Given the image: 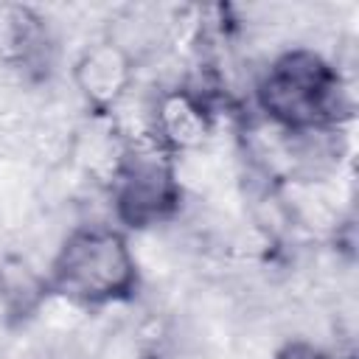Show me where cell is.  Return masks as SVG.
Segmentation results:
<instances>
[{"label":"cell","instance_id":"obj_1","mask_svg":"<svg viewBox=\"0 0 359 359\" xmlns=\"http://www.w3.org/2000/svg\"><path fill=\"white\" fill-rule=\"evenodd\" d=\"M255 104L280 135L337 132L351 115L339 70L311 48L278 53L255 81Z\"/></svg>","mask_w":359,"mask_h":359},{"label":"cell","instance_id":"obj_2","mask_svg":"<svg viewBox=\"0 0 359 359\" xmlns=\"http://www.w3.org/2000/svg\"><path fill=\"white\" fill-rule=\"evenodd\" d=\"M137 286V258L126 233L112 224H81L70 230L42 278V292L87 309L132 300Z\"/></svg>","mask_w":359,"mask_h":359},{"label":"cell","instance_id":"obj_3","mask_svg":"<svg viewBox=\"0 0 359 359\" xmlns=\"http://www.w3.org/2000/svg\"><path fill=\"white\" fill-rule=\"evenodd\" d=\"M109 202L115 219L129 230L168 222L182 202L174 154L151 137L126 146L112 165Z\"/></svg>","mask_w":359,"mask_h":359},{"label":"cell","instance_id":"obj_4","mask_svg":"<svg viewBox=\"0 0 359 359\" xmlns=\"http://www.w3.org/2000/svg\"><path fill=\"white\" fill-rule=\"evenodd\" d=\"M210 129V112L202 95L191 90H177L163 95L154 112V135L151 140L160 143L165 151L177 154L205 140Z\"/></svg>","mask_w":359,"mask_h":359},{"label":"cell","instance_id":"obj_5","mask_svg":"<svg viewBox=\"0 0 359 359\" xmlns=\"http://www.w3.org/2000/svg\"><path fill=\"white\" fill-rule=\"evenodd\" d=\"M132 59L118 42H101L87 48L76 65V84L87 101L107 107L118 101L129 84Z\"/></svg>","mask_w":359,"mask_h":359},{"label":"cell","instance_id":"obj_6","mask_svg":"<svg viewBox=\"0 0 359 359\" xmlns=\"http://www.w3.org/2000/svg\"><path fill=\"white\" fill-rule=\"evenodd\" d=\"M275 359H334L331 353H325L323 348L311 345V342H303V339H294V342H286Z\"/></svg>","mask_w":359,"mask_h":359}]
</instances>
